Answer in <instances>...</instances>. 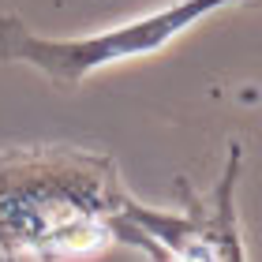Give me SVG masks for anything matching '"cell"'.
Masks as SVG:
<instances>
[{
    "mask_svg": "<svg viewBox=\"0 0 262 262\" xmlns=\"http://www.w3.org/2000/svg\"><path fill=\"white\" fill-rule=\"evenodd\" d=\"M199 210L169 213L139 202L113 158L75 146L0 150V255L71 262L127 244L154 262H180L199 244Z\"/></svg>",
    "mask_w": 262,
    "mask_h": 262,
    "instance_id": "obj_1",
    "label": "cell"
},
{
    "mask_svg": "<svg viewBox=\"0 0 262 262\" xmlns=\"http://www.w3.org/2000/svg\"><path fill=\"white\" fill-rule=\"evenodd\" d=\"M229 4H258V0H172L158 11L127 19L120 27L86 34V38H41L27 30L19 15H0V60H15L38 68L53 86L75 90L86 75L124 60L154 56L172 45L187 27Z\"/></svg>",
    "mask_w": 262,
    "mask_h": 262,
    "instance_id": "obj_2",
    "label": "cell"
},
{
    "mask_svg": "<svg viewBox=\"0 0 262 262\" xmlns=\"http://www.w3.org/2000/svg\"><path fill=\"white\" fill-rule=\"evenodd\" d=\"M236 176H240V146L232 142L225 176L213 191V206L206 217V258L202 262H247L244 240H240V221H236Z\"/></svg>",
    "mask_w": 262,
    "mask_h": 262,
    "instance_id": "obj_3",
    "label": "cell"
}]
</instances>
